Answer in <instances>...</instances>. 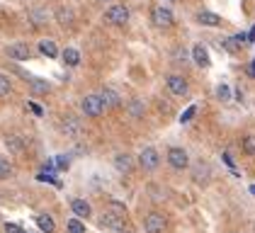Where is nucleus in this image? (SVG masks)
Wrapping results in <instances>:
<instances>
[{
  "mask_svg": "<svg viewBox=\"0 0 255 233\" xmlns=\"http://www.w3.org/2000/svg\"><path fill=\"white\" fill-rule=\"evenodd\" d=\"M131 17V12H129V7L127 5H122V2H115V5H110L107 10H105V19L110 22V24H115V27H124L127 22Z\"/></svg>",
  "mask_w": 255,
  "mask_h": 233,
  "instance_id": "1",
  "label": "nucleus"
},
{
  "mask_svg": "<svg viewBox=\"0 0 255 233\" xmlns=\"http://www.w3.org/2000/svg\"><path fill=\"white\" fill-rule=\"evenodd\" d=\"M168 165L173 168V170H187L190 168V153L185 151V148H180V146H173V148H168Z\"/></svg>",
  "mask_w": 255,
  "mask_h": 233,
  "instance_id": "2",
  "label": "nucleus"
},
{
  "mask_svg": "<svg viewBox=\"0 0 255 233\" xmlns=\"http://www.w3.org/2000/svg\"><path fill=\"white\" fill-rule=\"evenodd\" d=\"M80 110H83V115L90 116V119H98V116H102V112H105L102 97H100V95H85L83 100H80Z\"/></svg>",
  "mask_w": 255,
  "mask_h": 233,
  "instance_id": "3",
  "label": "nucleus"
},
{
  "mask_svg": "<svg viewBox=\"0 0 255 233\" xmlns=\"http://www.w3.org/2000/svg\"><path fill=\"white\" fill-rule=\"evenodd\" d=\"M138 165H141V170L153 173V170H158V165H160V153H158L153 146L141 148V153H138Z\"/></svg>",
  "mask_w": 255,
  "mask_h": 233,
  "instance_id": "4",
  "label": "nucleus"
},
{
  "mask_svg": "<svg viewBox=\"0 0 255 233\" xmlns=\"http://www.w3.org/2000/svg\"><path fill=\"white\" fill-rule=\"evenodd\" d=\"M151 22L160 27V29H168V27H173V22H175V15H173V10L170 7H165V5H156L153 10H151Z\"/></svg>",
  "mask_w": 255,
  "mask_h": 233,
  "instance_id": "5",
  "label": "nucleus"
},
{
  "mask_svg": "<svg viewBox=\"0 0 255 233\" xmlns=\"http://www.w3.org/2000/svg\"><path fill=\"white\" fill-rule=\"evenodd\" d=\"M5 54L12 58V61H29L32 49H29V44H27V41H15V44L5 46Z\"/></svg>",
  "mask_w": 255,
  "mask_h": 233,
  "instance_id": "6",
  "label": "nucleus"
},
{
  "mask_svg": "<svg viewBox=\"0 0 255 233\" xmlns=\"http://www.w3.org/2000/svg\"><path fill=\"white\" fill-rule=\"evenodd\" d=\"M165 83H168V90L177 97H185L187 93H190V83H187V78L185 76H175V73H173V76H168Z\"/></svg>",
  "mask_w": 255,
  "mask_h": 233,
  "instance_id": "7",
  "label": "nucleus"
},
{
  "mask_svg": "<svg viewBox=\"0 0 255 233\" xmlns=\"http://www.w3.org/2000/svg\"><path fill=\"white\" fill-rule=\"evenodd\" d=\"M143 231L146 233H163L165 231V216L158 212H151L143 219Z\"/></svg>",
  "mask_w": 255,
  "mask_h": 233,
  "instance_id": "8",
  "label": "nucleus"
},
{
  "mask_svg": "<svg viewBox=\"0 0 255 233\" xmlns=\"http://www.w3.org/2000/svg\"><path fill=\"white\" fill-rule=\"evenodd\" d=\"M100 226L107 229V231L122 233L124 231V219H119L117 214H112V212H105L102 216H100Z\"/></svg>",
  "mask_w": 255,
  "mask_h": 233,
  "instance_id": "9",
  "label": "nucleus"
},
{
  "mask_svg": "<svg viewBox=\"0 0 255 233\" xmlns=\"http://www.w3.org/2000/svg\"><path fill=\"white\" fill-rule=\"evenodd\" d=\"M71 212L76 214V219L83 221V219H90V216H93V207H90V202L76 197V199H71Z\"/></svg>",
  "mask_w": 255,
  "mask_h": 233,
  "instance_id": "10",
  "label": "nucleus"
},
{
  "mask_svg": "<svg viewBox=\"0 0 255 233\" xmlns=\"http://www.w3.org/2000/svg\"><path fill=\"white\" fill-rule=\"evenodd\" d=\"M192 61H195V66H199V68H209L212 66V58H209V51H207L204 44H195L192 46Z\"/></svg>",
  "mask_w": 255,
  "mask_h": 233,
  "instance_id": "11",
  "label": "nucleus"
},
{
  "mask_svg": "<svg viewBox=\"0 0 255 233\" xmlns=\"http://www.w3.org/2000/svg\"><path fill=\"white\" fill-rule=\"evenodd\" d=\"M112 163H115V168H117L122 175H129L131 170H134V158L129 153H117L115 158H112Z\"/></svg>",
  "mask_w": 255,
  "mask_h": 233,
  "instance_id": "12",
  "label": "nucleus"
},
{
  "mask_svg": "<svg viewBox=\"0 0 255 233\" xmlns=\"http://www.w3.org/2000/svg\"><path fill=\"white\" fill-rule=\"evenodd\" d=\"M209 177H212V168H209V163H197L195 168H192V180H195L197 185H207L209 182Z\"/></svg>",
  "mask_w": 255,
  "mask_h": 233,
  "instance_id": "13",
  "label": "nucleus"
},
{
  "mask_svg": "<svg viewBox=\"0 0 255 233\" xmlns=\"http://www.w3.org/2000/svg\"><path fill=\"white\" fill-rule=\"evenodd\" d=\"M197 22H199L202 27H221V24H224V19L219 17L216 12H209V10H199V12H197Z\"/></svg>",
  "mask_w": 255,
  "mask_h": 233,
  "instance_id": "14",
  "label": "nucleus"
},
{
  "mask_svg": "<svg viewBox=\"0 0 255 233\" xmlns=\"http://www.w3.org/2000/svg\"><path fill=\"white\" fill-rule=\"evenodd\" d=\"M61 129H63V134L71 136V138H78V136L83 134V126H80V121L76 116H66L63 124H61Z\"/></svg>",
  "mask_w": 255,
  "mask_h": 233,
  "instance_id": "15",
  "label": "nucleus"
},
{
  "mask_svg": "<svg viewBox=\"0 0 255 233\" xmlns=\"http://www.w3.org/2000/svg\"><path fill=\"white\" fill-rule=\"evenodd\" d=\"M100 97H102L105 110H107V107H119V105H122V97H119V93H115L112 88H102V90H100Z\"/></svg>",
  "mask_w": 255,
  "mask_h": 233,
  "instance_id": "16",
  "label": "nucleus"
},
{
  "mask_svg": "<svg viewBox=\"0 0 255 233\" xmlns=\"http://www.w3.org/2000/svg\"><path fill=\"white\" fill-rule=\"evenodd\" d=\"M73 19H76V15H73V10L71 7H56V22H59L61 27H71L73 24Z\"/></svg>",
  "mask_w": 255,
  "mask_h": 233,
  "instance_id": "17",
  "label": "nucleus"
},
{
  "mask_svg": "<svg viewBox=\"0 0 255 233\" xmlns=\"http://www.w3.org/2000/svg\"><path fill=\"white\" fill-rule=\"evenodd\" d=\"M61 58H63V63H66V66H71V68H76V66H80V51H78V49H73V46L63 49V54H61Z\"/></svg>",
  "mask_w": 255,
  "mask_h": 233,
  "instance_id": "18",
  "label": "nucleus"
},
{
  "mask_svg": "<svg viewBox=\"0 0 255 233\" xmlns=\"http://www.w3.org/2000/svg\"><path fill=\"white\" fill-rule=\"evenodd\" d=\"M39 51L44 54V56H49V58L59 56V49H56V41H54V39H41L39 41Z\"/></svg>",
  "mask_w": 255,
  "mask_h": 233,
  "instance_id": "19",
  "label": "nucleus"
},
{
  "mask_svg": "<svg viewBox=\"0 0 255 233\" xmlns=\"http://www.w3.org/2000/svg\"><path fill=\"white\" fill-rule=\"evenodd\" d=\"M5 146H7V151H10V153H22V151H24V141H22L20 136H5Z\"/></svg>",
  "mask_w": 255,
  "mask_h": 233,
  "instance_id": "20",
  "label": "nucleus"
},
{
  "mask_svg": "<svg viewBox=\"0 0 255 233\" xmlns=\"http://www.w3.org/2000/svg\"><path fill=\"white\" fill-rule=\"evenodd\" d=\"M37 226L41 229V233H54L56 231V224H54V219H51L49 214H39V216H37Z\"/></svg>",
  "mask_w": 255,
  "mask_h": 233,
  "instance_id": "21",
  "label": "nucleus"
},
{
  "mask_svg": "<svg viewBox=\"0 0 255 233\" xmlns=\"http://www.w3.org/2000/svg\"><path fill=\"white\" fill-rule=\"evenodd\" d=\"M12 173H15L12 163H10L7 158H0V180H7V177H12Z\"/></svg>",
  "mask_w": 255,
  "mask_h": 233,
  "instance_id": "22",
  "label": "nucleus"
},
{
  "mask_svg": "<svg viewBox=\"0 0 255 233\" xmlns=\"http://www.w3.org/2000/svg\"><path fill=\"white\" fill-rule=\"evenodd\" d=\"M29 85H32V90H34V93H49V90H51V85H49L46 80H41V78H32V80H29Z\"/></svg>",
  "mask_w": 255,
  "mask_h": 233,
  "instance_id": "23",
  "label": "nucleus"
},
{
  "mask_svg": "<svg viewBox=\"0 0 255 233\" xmlns=\"http://www.w3.org/2000/svg\"><path fill=\"white\" fill-rule=\"evenodd\" d=\"M129 115L134 116V119H141V116H143V105H141V100H131V102H129Z\"/></svg>",
  "mask_w": 255,
  "mask_h": 233,
  "instance_id": "24",
  "label": "nucleus"
},
{
  "mask_svg": "<svg viewBox=\"0 0 255 233\" xmlns=\"http://www.w3.org/2000/svg\"><path fill=\"white\" fill-rule=\"evenodd\" d=\"M66 231L68 233H85V224H83L80 219H71V221L66 224Z\"/></svg>",
  "mask_w": 255,
  "mask_h": 233,
  "instance_id": "25",
  "label": "nucleus"
},
{
  "mask_svg": "<svg viewBox=\"0 0 255 233\" xmlns=\"http://www.w3.org/2000/svg\"><path fill=\"white\" fill-rule=\"evenodd\" d=\"M216 97H219L221 102H229V100H231V88H229L226 83L216 85Z\"/></svg>",
  "mask_w": 255,
  "mask_h": 233,
  "instance_id": "26",
  "label": "nucleus"
},
{
  "mask_svg": "<svg viewBox=\"0 0 255 233\" xmlns=\"http://www.w3.org/2000/svg\"><path fill=\"white\" fill-rule=\"evenodd\" d=\"M10 93H12V83H10V78L0 73V97H7Z\"/></svg>",
  "mask_w": 255,
  "mask_h": 233,
  "instance_id": "27",
  "label": "nucleus"
},
{
  "mask_svg": "<svg viewBox=\"0 0 255 233\" xmlns=\"http://www.w3.org/2000/svg\"><path fill=\"white\" fill-rule=\"evenodd\" d=\"M243 153L246 155H255V136L248 134L243 138Z\"/></svg>",
  "mask_w": 255,
  "mask_h": 233,
  "instance_id": "28",
  "label": "nucleus"
},
{
  "mask_svg": "<svg viewBox=\"0 0 255 233\" xmlns=\"http://www.w3.org/2000/svg\"><path fill=\"white\" fill-rule=\"evenodd\" d=\"M110 212L117 214L119 219H124V216H127V209H124V204H119V202H110Z\"/></svg>",
  "mask_w": 255,
  "mask_h": 233,
  "instance_id": "29",
  "label": "nucleus"
},
{
  "mask_svg": "<svg viewBox=\"0 0 255 233\" xmlns=\"http://www.w3.org/2000/svg\"><path fill=\"white\" fill-rule=\"evenodd\" d=\"M56 165H59V170H66L68 165H71V160H68V155H56V160H54Z\"/></svg>",
  "mask_w": 255,
  "mask_h": 233,
  "instance_id": "30",
  "label": "nucleus"
},
{
  "mask_svg": "<svg viewBox=\"0 0 255 233\" xmlns=\"http://www.w3.org/2000/svg\"><path fill=\"white\" fill-rule=\"evenodd\" d=\"M5 233H27L22 226H17V224H5Z\"/></svg>",
  "mask_w": 255,
  "mask_h": 233,
  "instance_id": "31",
  "label": "nucleus"
},
{
  "mask_svg": "<svg viewBox=\"0 0 255 233\" xmlns=\"http://www.w3.org/2000/svg\"><path fill=\"white\" fill-rule=\"evenodd\" d=\"M248 71H251V76L255 78V58H253V61H251V68H248Z\"/></svg>",
  "mask_w": 255,
  "mask_h": 233,
  "instance_id": "32",
  "label": "nucleus"
},
{
  "mask_svg": "<svg viewBox=\"0 0 255 233\" xmlns=\"http://www.w3.org/2000/svg\"><path fill=\"white\" fill-rule=\"evenodd\" d=\"M95 5H105V2H112V0H93Z\"/></svg>",
  "mask_w": 255,
  "mask_h": 233,
  "instance_id": "33",
  "label": "nucleus"
}]
</instances>
